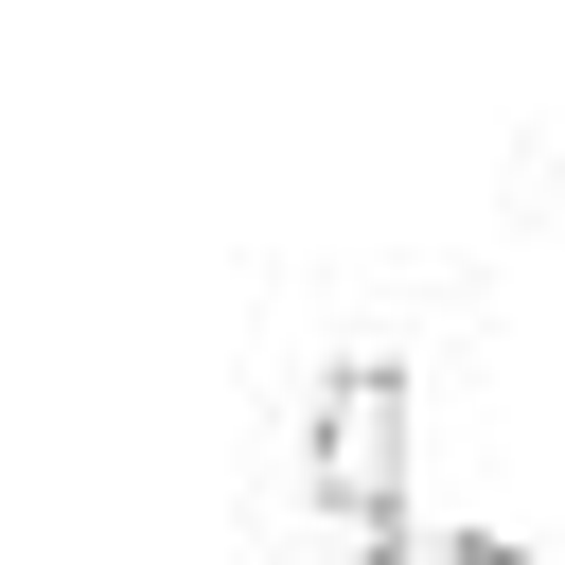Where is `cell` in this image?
<instances>
[{
	"instance_id": "6da1fadb",
	"label": "cell",
	"mask_w": 565,
	"mask_h": 565,
	"mask_svg": "<svg viewBox=\"0 0 565 565\" xmlns=\"http://www.w3.org/2000/svg\"><path fill=\"white\" fill-rule=\"evenodd\" d=\"M300 494H318L353 547H406V371H388V353H335V371H318Z\"/></svg>"
},
{
	"instance_id": "7a4b0ae2",
	"label": "cell",
	"mask_w": 565,
	"mask_h": 565,
	"mask_svg": "<svg viewBox=\"0 0 565 565\" xmlns=\"http://www.w3.org/2000/svg\"><path fill=\"white\" fill-rule=\"evenodd\" d=\"M353 565H547V547H512V530H406V547H353Z\"/></svg>"
}]
</instances>
